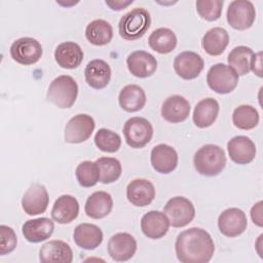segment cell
<instances>
[{
    "instance_id": "obj_1",
    "label": "cell",
    "mask_w": 263,
    "mask_h": 263,
    "mask_svg": "<svg viewBox=\"0 0 263 263\" xmlns=\"http://www.w3.org/2000/svg\"><path fill=\"white\" fill-rule=\"evenodd\" d=\"M175 249L182 263H206L214 255L215 245L208 231L192 227L177 236Z\"/></svg>"
},
{
    "instance_id": "obj_2",
    "label": "cell",
    "mask_w": 263,
    "mask_h": 263,
    "mask_svg": "<svg viewBox=\"0 0 263 263\" xmlns=\"http://www.w3.org/2000/svg\"><path fill=\"white\" fill-rule=\"evenodd\" d=\"M194 167L200 175L214 177L225 167L226 155L218 145L206 144L199 148L193 157Z\"/></svg>"
},
{
    "instance_id": "obj_3",
    "label": "cell",
    "mask_w": 263,
    "mask_h": 263,
    "mask_svg": "<svg viewBox=\"0 0 263 263\" xmlns=\"http://www.w3.org/2000/svg\"><path fill=\"white\" fill-rule=\"evenodd\" d=\"M78 95L77 82L69 75L54 78L48 86L46 99L57 107L65 109L74 105Z\"/></svg>"
},
{
    "instance_id": "obj_4",
    "label": "cell",
    "mask_w": 263,
    "mask_h": 263,
    "mask_svg": "<svg viewBox=\"0 0 263 263\" xmlns=\"http://www.w3.org/2000/svg\"><path fill=\"white\" fill-rule=\"evenodd\" d=\"M151 24L149 12L142 7L135 8L125 13L119 21L118 30L125 40H136L144 36Z\"/></svg>"
},
{
    "instance_id": "obj_5",
    "label": "cell",
    "mask_w": 263,
    "mask_h": 263,
    "mask_svg": "<svg viewBox=\"0 0 263 263\" xmlns=\"http://www.w3.org/2000/svg\"><path fill=\"white\" fill-rule=\"evenodd\" d=\"M206 82L212 90L225 95L234 90L238 82V75L231 67L219 63L212 66L208 71Z\"/></svg>"
},
{
    "instance_id": "obj_6",
    "label": "cell",
    "mask_w": 263,
    "mask_h": 263,
    "mask_svg": "<svg viewBox=\"0 0 263 263\" xmlns=\"http://www.w3.org/2000/svg\"><path fill=\"white\" fill-rule=\"evenodd\" d=\"M123 135L126 144L132 148H143L152 139L153 127L143 117H132L123 126Z\"/></svg>"
},
{
    "instance_id": "obj_7",
    "label": "cell",
    "mask_w": 263,
    "mask_h": 263,
    "mask_svg": "<svg viewBox=\"0 0 263 263\" xmlns=\"http://www.w3.org/2000/svg\"><path fill=\"white\" fill-rule=\"evenodd\" d=\"M163 213L167 216L170 224L175 228L188 225L195 216L193 203L186 197L176 196L167 200L163 208Z\"/></svg>"
},
{
    "instance_id": "obj_8",
    "label": "cell",
    "mask_w": 263,
    "mask_h": 263,
    "mask_svg": "<svg viewBox=\"0 0 263 263\" xmlns=\"http://www.w3.org/2000/svg\"><path fill=\"white\" fill-rule=\"evenodd\" d=\"M256 18V10L251 1L234 0L227 9V22L235 30H247Z\"/></svg>"
},
{
    "instance_id": "obj_9",
    "label": "cell",
    "mask_w": 263,
    "mask_h": 263,
    "mask_svg": "<svg viewBox=\"0 0 263 263\" xmlns=\"http://www.w3.org/2000/svg\"><path fill=\"white\" fill-rule=\"evenodd\" d=\"M43 53L41 44L34 38L23 37L15 40L10 46V55L21 65H33L37 63Z\"/></svg>"
},
{
    "instance_id": "obj_10",
    "label": "cell",
    "mask_w": 263,
    "mask_h": 263,
    "mask_svg": "<svg viewBox=\"0 0 263 263\" xmlns=\"http://www.w3.org/2000/svg\"><path fill=\"white\" fill-rule=\"evenodd\" d=\"M96 123L93 118L87 114L73 116L65 127V142L79 144L86 141L92 134Z\"/></svg>"
},
{
    "instance_id": "obj_11",
    "label": "cell",
    "mask_w": 263,
    "mask_h": 263,
    "mask_svg": "<svg viewBox=\"0 0 263 263\" xmlns=\"http://www.w3.org/2000/svg\"><path fill=\"white\" fill-rule=\"evenodd\" d=\"M248 226L247 216L243 211L237 208H230L223 211L218 218L220 232L227 237H236L245 232Z\"/></svg>"
},
{
    "instance_id": "obj_12",
    "label": "cell",
    "mask_w": 263,
    "mask_h": 263,
    "mask_svg": "<svg viewBox=\"0 0 263 263\" xmlns=\"http://www.w3.org/2000/svg\"><path fill=\"white\" fill-rule=\"evenodd\" d=\"M110 257L118 262L127 261L137 251V241L133 235L126 232H119L111 236L107 246Z\"/></svg>"
},
{
    "instance_id": "obj_13",
    "label": "cell",
    "mask_w": 263,
    "mask_h": 263,
    "mask_svg": "<svg viewBox=\"0 0 263 263\" xmlns=\"http://www.w3.org/2000/svg\"><path fill=\"white\" fill-rule=\"evenodd\" d=\"M49 197L46 188L38 183L32 184L25 192L22 199L24 212L30 216H36L46 211Z\"/></svg>"
},
{
    "instance_id": "obj_14",
    "label": "cell",
    "mask_w": 263,
    "mask_h": 263,
    "mask_svg": "<svg viewBox=\"0 0 263 263\" xmlns=\"http://www.w3.org/2000/svg\"><path fill=\"white\" fill-rule=\"evenodd\" d=\"M203 67L204 62L202 58L193 51H183L174 61L175 72L186 80L196 78L203 70Z\"/></svg>"
},
{
    "instance_id": "obj_15",
    "label": "cell",
    "mask_w": 263,
    "mask_h": 263,
    "mask_svg": "<svg viewBox=\"0 0 263 263\" xmlns=\"http://www.w3.org/2000/svg\"><path fill=\"white\" fill-rule=\"evenodd\" d=\"M126 65L128 71L139 78H147L153 75L157 69L156 59L144 50L132 52L126 59Z\"/></svg>"
},
{
    "instance_id": "obj_16",
    "label": "cell",
    "mask_w": 263,
    "mask_h": 263,
    "mask_svg": "<svg viewBox=\"0 0 263 263\" xmlns=\"http://www.w3.org/2000/svg\"><path fill=\"white\" fill-rule=\"evenodd\" d=\"M167 216L159 211H150L141 219V229L143 233L152 239H158L164 236L170 228Z\"/></svg>"
},
{
    "instance_id": "obj_17",
    "label": "cell",
    "mask_w": 263,
    "mask_h": 263,
    "mask_svg": "<svg viewBox=\"0 0 263 263\" xmlns=\"http://www.w3.org/2000/svg\"><path fill=\"white\" fill-rule=\"evenodd\" d=\"M39 260L42 263H71L73 252L67 242L53 239L41 247Z\"/></svg>"
},
{
    "instance_id": "obj_18",
    "label": "cell",
    "mask_w": 263,
    "mask_h": 263,
    "mask_svg": "<svg viewBox=\"0 0 263 263\" xmlns=\"http://www.w3.org/2000/svg\"><path fill=\"white\" fill-rule=\"evenodd\" d=\"M230 159L237 164H247L254 160L256 156V146L254 142L246 136H236L227 143Z\"/></svg>"
},
{
    "instance_id": "obj_19",
    "label": "cell",
    "mask_w": 263,
    "mask_h": 263,
    "mask_svg": "<svg viewBox=\"0 0 263 263\" xmlns=\"http://www.w3.org/2000/svg\"><path fill=\"white\" fill-rule=\"evenodd\" d=\"M150 160L156 172L160 174H168L178 165V154L172 146L159 144L153 147Z\"/></svg>"
},
{
    "instance_id": "obj_20",
    "label": "cell",
    "mask_w": 263,
    "mask_h": 263,
    "mask_svg": "<svg viewBox=\"0 0 263 263\" xmlns=\"http://www.w3.org/2000/svg\"><path fill=\"white\" fill-rule=\"evenodd\" d=\"M126 197L136 206H146L154 199L155 188L146 179H135L126 187Z\"/></svg>"
},
{
    "instance_id": "obj_21",
    "label": "cell",
    "mask_w": 263,
    "mask_h": 263,
    "mask_svg": "<svg viewBox=\"0 0 263 263\" xmlns=\"http://www.w3.org/2000/svg\"><path fill=\"white\" fill-rule=\"evenodd\" d=\"M54 230V224L49 218L41 217L28 220L22 227V232L29 242H41L49 238Z\"/></svg>"
},
{
    "instance_id": "obj_22",
    "label": "cell",
    "mask_w": 263,
    "mask_h": 263,
    "mask_svg": "<svg viewBox=\"0 0 263 263\" xmlns=\"http://www.w3.org/2000/svg\"><path fill=\"white\" fill-rule=\"evenodd\" d=\"M190 113V104L182 96L168 97L162 104L161 116L172 123H179L187 119Z\"/></svg>"
},
{
    "instance_id": "obj_23",
    "label": "cell",
    "mask_w": 263,
    "mask_h": 263,
    "mask_svg": "<svg viewBox=\"0 0 263 263\" xmlns=\"http://www.w3.org/2000/svg\"><path fill=\"white\" fill-rule=\"evenodd\" d=\"M79 214V203L77 199L69 194L60 196L51 210L53 221L59 224H69L74 221Z\"/></svg>"
},
{
    "instance_id": "obj_24",
    "label": "cell",
    "mask_w": 263,
    "mask_h": 263,
    "mask_svg": "<svg viewBox=\"0 0 263 263\" xmlns=\"http://www.w3.org/2000/svg\"><path fill=\"white\" fill-rule=\"evenodd\" d=\"M73 238L75 243L84 250H95L103 241V232L95 224L82 223L75 227Z\"/></svg>"
},
{
    "instance_id": "obj_25",
    "label": "cell",
    "mask_w": 263,
    "mask_h": 263,
    "mask_svg": "<svg viewBox=\"0 0 263 263\" xmlns=\"http://www.w3.org/2000/svg\"><path fill=\"white\" fill-rule=\"evenodd\" d=\"M54 59L60 67L64 69H75L82 63L83 51L79 44L67 41L57 46Z\"/></svg>"
},
{
    "instance_id": "obj_26",
    "label": "cell",
    "mask_w": 263,
    "mask_h": 263,
    "mask_svg": "<svg viewBox=\"0 0 263 263\" xmlns=\"http://www.w3.org/2000/svg\"><path fill=\"white\" fill-rule=\"evenodd\" d=\"M85 80L87 84L95 89L106 87L111 78L110 66L103 60L90 61L84 70Z\"/></svg>"
},
{
    "instance_id": "obj_27",
    "label": "cell",
    "mask_w": 263,
    "mask_h": 263,
    "mask_svg": "<svg viewBox=\"0 0 263 263\" xmlns=\"http://www.w3.org/2000/svg\"><path fill=\"white\" fill-rule=\"evenodd\" d=\"M112 208V196L105 191H96L86 199L84 211L92 219H102L111 213Z\"/></svg>"
},
{
    "instance_id": "obj_28",
    "label": "cell",
    "mask_w": 263,
    "mask_h": 263,
    "mask_svg": "<svg viewBox=\"0 0 263 263\" xmlns=\"http://www.w3.org/2000/svg\"><path fill=\"white\" fill-rule=\"evenodd\" d=\"M219 103L213 98H206L197 103L193 111V122L197 127L211 126L218 117Z\"/></svg>"
},
{
    "instance_id": "obj_29",
    "label": "cell",
    "mask_w": 263,
    "mask_h": 263,
    "mask_svg": "<svg viewBox=\"0 0 263 263\" xmlns=\"http://www.w3.org/2000/svg\"><path fill=\"white\" fill-rule=\"evenodd\" d=\"M119 106L126 112H137L146 104V95L142 87L137 84L125 85L118 96Z\"/></svg>"
},
{
    "instance_id": "obj_30",
    "label": "cell",
    "mask_w": 263,
    "mask_h": 263,
    "mask_svg": "<svg viewBox=\"0 0 263 263\" xmlns=\"http://www.w3.org/2000/svg\"><path fill=\"white\" fill-rule=\"evenodd\" d=\"M229 43L228 32L220 27H215L209 30L202 37L201 45L210 55H220Z\"/></svg>"
},
{
    "instance_id": "obj_31",
    "label": "cell",
    "mask_w": 263,
    "mask_h": 263,
    "mask_svg": "<svg viewBox=\"0 0 263 263\" xmlns=\"http://www.w3.org/2000/svg\"><path fill=\"white\" fill-rule=\"evenodd\" d=\"M149 46L154 51L165 54L172 52L177 45V37L168 28H158L154 30L148 39Z\"/></svg>"
},
{
    "instance_id": "obj_32",
    "label": "cell",
    "mask_w": 263,
    "mask_h": 263,
    "mask_svg": "<svg viewBox=\"0 0 263 263\" xmlns=\"http://www.w3.org/2000/svg\"><path fill=\"white\" fill-rule=\"evenodd\" d=\"M85 37L93 45H106L113 37L112 26L107 21L95 20L86 26Z\"/></svg>"
},
{
    "instance_id": "obj_33",
    "label": "cell",
    "mask_w": 263,
    "mask_h": 263,
    "mask_svg": "<svg viewBox=\"0 0 263 263\" xmlns=\"http://www.w3.org/2000/svg\"><path fill=\"white\" fill-rule=\"evenodd\" d=\"M254 51L247 46L240 45L234 47L228 54V64L238 76L248 74L251 71V64Z\"/></svg>"
},
{
    "instance_id": "obj_34",
    "label": "cell",
    "mask_w": 263,
    "mask_h": 263,
    "mask_svg": "<svg viewBox=\"0 0 263 263\" xmlns=\"http://www.w3.org/2000/svg\"><path fill=\"white\" fill-rule=\"evenodd\" d=\"M232 122L239 129H252L259 123V113L253 106L240 105L233 111Z\"/></svg>"
},
{
    "instance_id": "obj_35",
    "label": "cell",
    "mask_w": 263,
    "mask_h": 263,
    "mask_svg": "<svg viewBox=\"0 0 263 263\" xmlns=\"http://www.w3.org/2000/svg\"><path fill=\"white\" fill-rule=\"evenodd\" d=\"M96 163L100 171V182L103 184L113 183L121 176V163L114 157H100Z\"/></svg>"
},
{
    "instance_id": "obj_36",
    "label": "cell",
    "mask_w": 263,
    "mask_h": 263,
    "mask_svg": "<svg viewBox=\"0 0 263 263\" xmlns=\"http://www.w3.org/2000/svg\"><path fill=\"white\" fill-rule=\"evenodd\" d=\"M76 179L82 187H92L100 181V171L96 162L85 160L80 162L75 171Z\"/></svg>"
},
{
    "instance_id": "obj_37",
    "label": "cell",
    "mask_w": 263,
    "mask_h": 263,
    "mask_svg": "<svg viewBox=\"0 0 263 263\" xmlns=\"http://www.w3.org/2000/svg\"><path fill=\"white\" fill-rule=\"evenodd\" d=\"M95 144L101 151L114 153L118 151L121 146V138L115 132L101 128L95 136Z\"/></svg>"
},
{
    "instance_id": "obj_38",
    "label": "cell",
    "mask_w": 263,
    "mask_h": 263,
    "mask_svg": "<svg viewBox=\"0 0 263 263\" xmlns=\"http://www.w3.org/2000/svg\"><path fill=\"white\" fill-rule=\"evenodd\" d=\"M223 4V0H198L195 5L201 18L214 22L221 16Z\"/></svg>"
},
{
    "instance_id": "obj_39",
    "label": "cell",
    "mask_w": 263,
    "mask_h": 263,
    "mask_svg": "<svg viewBox=\"0 0 263 263\" xmlns=\"http://www.w3.org/2000/svg\"><path fill=\"white\" fill-rule=\"evenodd\" d=\"M17 243V238L14 230L6 225L0 226V255L11 253Z\"/></svg>"
},
{
    "instance_id": "obj_40",
    "label": "cell",
    "mask_w": 263,
    "mask_h": 263,
    "mask_svg": "<svg viewBox=\"0 0 263 263\" xmlns=\"http://www.w3.org/2000/svg\"><path fill=\"white\" fill-rule=\"evenodd\" d=\"M262 204H263V202L260 200L257 203H255L253 205V208L251 209V218H252L253 222L259 227H262V225H263V222H262Z\"/></svg>"
},
{
    "instance_id": "obj_41",
    "label": "cell",
    "mask_w": 263,
    "mask_h": 263,
    "mask_svg": "<svg viewBox=\"0 0 263 263\" xmlns=\"http://www.w3.org/2000/svg\"><path fill=\"white\" fill-rule=\"evenodd\" d=\"M262 52L259 51L258 53L254 54L252 64H251V70L259 77H262Z\"/></svg>"
},
{
    "instance_id": "obj_42",
    "label": "cell",
    "mask_w": 263,
    "mask_h": 263,
    "mask_svg": "<svg viewBox=\"0 0 263 263\" xmlns=\"http://www.w3.org/2000/svg\"><path fill=\"white\" fill-rule=\"evenodd\" d=\"M133 3V0L132 1H106V4L108 6L111 7V9L113 10H121V9H124V7H126L127 5L132 4Z\"/></svg>"
}]
</instances>
